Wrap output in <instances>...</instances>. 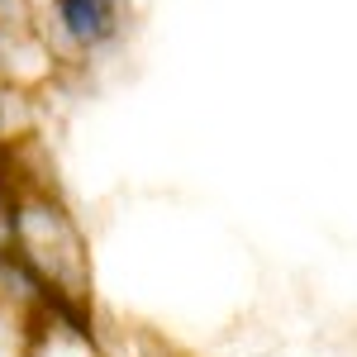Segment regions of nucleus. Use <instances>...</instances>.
Listing matches in <instances>:
<instances>
[{
  "label": "nucleus",
  "mask_w": 357,
  "mask_h": 357,
  "mask_svg": "<svg viewBox=\"0 0 357 357\" xmlns=\"http://www.w3.org/2000/svg\"><path fill=\"white\" fill-rule=\"evenodd\" d=\"M10 243L53 291L82 301L86 296V248L67 210L48 195H20L10 200Z\"/></svg>",
  "instance_id": "obj_1"
},
{
  "label": "nucleus",
  "mask_w": 357,
  "mask_h": 357,
  "mask_svg": "<svg viewBox=\"0 0 357 357\" xmlns=\"http://www.w3.org/2000/svg\"><path fill=\"white\" fill-rule=\"evenodd\" d=\"M134 20V5L129 0H48L43 10V33L48 43L57 38L62 53H105L124 38V29Z\"/></svg>",
  "instance_id": "obj_2"
}]
</instances>
